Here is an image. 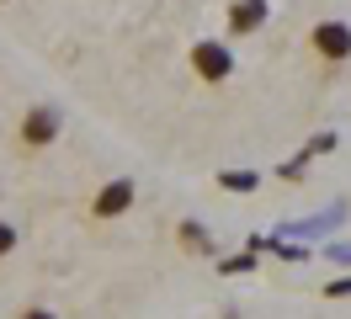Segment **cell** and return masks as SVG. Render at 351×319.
<instances>
[{
	"label": "cell",
	"instance_id": "cell-1",
	"mask_svg": "<svg viewBox=\"0 0 351 319\" xmlns=\"http://www.w3.org/2000/svg\"><path fill=\"white\" fill-rule=\"evenodd\" d=\"M314 48H319L325 59H346L351 54V27L346 21H319V27H314Z\"/></svg>",
	"mask_w": 351,
	"mask_h": 319
},
{
	"label": "cell",
	"instance_id": "cell-2",
	"mask_svg": "<svg viewBox=\"0 0 351 319\" xmlns=\"http://www.w3.org/2000/svg\"><path fill=\"white\" fill-rule=\"evenodd\" d=\"M192 69H197L202 80H223V75L234 69V59L223 54L219 43H197V48H192Z\"/></svg>",
	"mask_w": 351,
	"mask_h": 319
},
{
	"label": "cell",
	"instance_id": "cell-3",
	"mask_svg": "<svg viewBox=\"0 0 351 319\" xmlns=\"http://www.w3.org/2000/svg\"><path fill=\"white\" fill-rule=\"evenodd\" d=\"M22 139H27V144H53V139H59V117H53L48 106L27 112V123H22Z\"/></svg>",
	"mask_w": 351,
	"mask_h": 319
},
{
	"label": "cell",
	"instance_id": "cell-4",
	"mask_svg": "<svg viewBox=\"0 0 351 319\" xmlns=\"http://www.w3.org/2000/svg\"><path fill=\"white\" fill-rule=\"evenodd\" d=\"M261 21H266V0H240V5H234V16H229V32L245 38V32H250V27H261Z\"/></svg>",
	"mask_w": 351,
	"mask_h": 319
},
{
	"label": "cell",
	"instance_id": "cell-5",
	"mask_svg": "<svg viewBox=\"0 0 351 319\" xmlns=\"http://www.w3.org/2000/svg\"><path fill=\"white\" fill-rule=\"evenodd\" d=\"M128 202H133V181H112V187L96 197V213H101V218H117Z\"/></svg>",
	"mask_w": 351,
	"mask_h": 319
},
{
	"label": "cell",
	"instance_id": "cell-6",
	"mask_svg": "<svg viewBox=\"0 0 351 319\" xmlns=\"http://www.w3.org/2000/svg\"><path fill=\"white\" fill-rule=\"evenodd\" d=\"M181 239H186L192 250H213V245H208V234H202L197 224H181Z\"/></svg>",
	"mask_w": 351,
	"mask_h": 319
},
{
	"label": "cell",
	"instance_id": "cell-7",
	"mask_svg": "<svg viewBox=\"0 0 351 319\" xmlns=\"http://www.w3.org/2000/svg\"><path fill=\"white\" fill-rule=\"evenodd\" d=\"M11 245H16V229H11V224H0V255H11Z\"/></svg>",
	"mask_w": 351,
	"mask_h": 319
},
{
	"label": "cell",
	"instance_id": "cell-8",
	"mask_svg": "<svg viewBox=\"0 0 351 319\" xmlns=\"http://www.w3.org/2000/svg\"><path fill=\"white\" fill-rule=\"evenodd\" d=\"M223 187H234V191H250V187H256V176H223Z\"/></svg>",
	"mask_w": 351,
	"mask_h": 319
},
{
	"label": "cell",
	"instance_id": "cell-9",
	"mask_svg": "<svg viewBox=\"0 0 351 319\" xmlns=\"http://www.w3.org/2000/svg\"><path fill=\"white\" fill-rule=\"evenodd\" d=\"M27 319H53V314H43V309H32V314H27Z\"/></svg>",
	"mask_w": 351,
	"mask_h": 319
}]
</instances>
